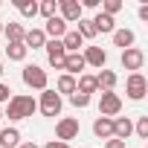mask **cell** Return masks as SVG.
I'll list each match as a JSON object with an SVG mask.
<instances>
[{"instance_id": "cell-1", "label": "cell", "mask_w": 148, "mask_h": 148, "mask_svg": "<svg viewBox=\"0 0 148 148\" xmlns=\"http://www.w3.org/2000/svg\"><path fill=\"white\" fill-rule=\"evenodd\" d=\"M35 110H38V102H35L32 96H26V93H18V96L9 99V108H6L3 116L12 119V122H21V119H29Z\"/></svg>"}, {"instance_id": "cell-2", "label": "cell", "mask_w": 148, "mask_h": 148, "mask_svg": "<svg viewBox=\"0 0 148 148\" xmlns=\"http://www.w3.org/2000/svg\"><path fill=\"white\" fill-rule=\"evenodd\" d=\"M21 79H23V84H26V87H32V90H47V84H49L47 70H44V67H38V64H26V67H23V73H21Z\"/></svg>"}, {"instance_id": "cell-3", "label": "cell", "mask_w": 148, "mask_h": 148, "mask_svg": "<svg viewBox=\"0 0 148 148\" xmlns=\"http://www.w3.org/2000/svg\"><path fill=\"white\" fill-rule=\"evenodd\" d=\"M125 93H128V99H134V102H142V99H145V93H148V82H145L142 73H128Z\"/></svg>"}, {"instance_id": "cell-4", "label": "cell", "mask_w": 148, "mask_h": 148, "mask_svg": "<svg viewBox=\"0 0 148 148\" xmlns=\"http://www.w3.org/2000/svg\"><path fill=\"white\" fill-rule=\"evenodd\" d=\"M38 108H41V113L44 116H58L61 113V108H64V102H61V96L55 93V90H41V102H38Z\"/></svg>"}, {"instance_id": "cell-5", "label": "cell", "mask_w": 148, "mask_h": 148, "mask_svg": "<svg viewBox=\"0 0 148 148\" xmlns=\"http://www.w3.org/2000/svg\"><path fill=\"white\" fill-rule=\"evenodd\" d=\"M55 136H58V142L76 139V136H79V119H73V116L58 119V122H55Z\"/></svg>"}, {"instance_id": "cell-6", "label": "cell", "mask_w": 148, "mask_h": 148, "mask_svg": "<svg viewBox=\"0 0 148 148\" xmlns=\"http://www.w3.org/2000/svg\"><path fill=\"white\" fill-rule=\"evenodd\" d=\"M122 110V99H119V93H113V90H108V93H102L99 96V113L102 116H116Z\"/></svg>"}, {"instance_id": "cell-7", "label": "cell", "mask_w": 148, "mask_h": 148, "mask_svg": "<svg viewBox=\"0 0 148 148\" xmlns=\"http://www.w3.org/2000/svg\"><path fill=\"white\" fill-rule=\"evenodd\" d=\"M58 18L64 21V23H76V21H82V3L79 0H58Z\"/></svg>"}, {"instance_id": "cell-8", "label": "cell", "mask_w": 148, "mask_h": 148, "mask_svg": "<svg viewBox=\"0 0 148 148\" xmlns=\"http://www.w3.org/2000/svg\"><path fill=\"white\" fill-rule=\"evenodd\" d=\"M44 49H47V61H49L55 70H64V58H67L64 44H61V41H47Z\"/></svg>"}, {"instance_id": "cell-9", "label": "cell", "mask_w": 148, "mask_h": 148, "mask_svg": "<svg viewBox=\"0 0 148 148\" xmlns=\"http://www.w3.org/2000/svg\"><path fill=\"white\" fill-rule=\"evenodd\" d=\"M142 64H145V52H142V49H136V47L122 49V67H125V70L139 73V70H142Z\"/></svg>"}, {"instance_id": "cell-10", "label": "cell", "mask_w": 148, "mask_h": 148, "mask_svg": "<svg viewBox=\"0 0 148 148\" xmlns=\"http://www.w3.org/2000/svg\"><path fill=\"white\" fill-rule=\"evenodd\" d=\"M82 58H84L87 67H96V70H105V64H108V52L102 47H84Z\"/></svg>"}, {"instance_id": "cell-11", "label": "cell", "mask_w": 148, "mask_h": 148, "mask_svg": "<svg viewBox=\"0 0 148 148\" xmlns=\"http://www.w3.org/2000/svg\"><path fill=\"white\" fill-rule=\"evenodd\" d=\"M87 64H84V58H82V52H67V58H64V73L67 76H82V70H84Z\"/></svg>"}, {"instance_id": "cell-12", "label": "cell", "mask_w": 148, "mask_h": 148, "mask_svg": "<svg viewBox=\"0 0 148 148\" xmlns=\"http://www.w3.org/2000/svg\"><path fill=\"white\" fill-rule=\"evenodd\" d=\"M90 23H93L96 35H99V32H102V35H113V32H116V21H113L110 15H105V12H99V15H96Z\"/></svg>"}, {"instance_id": "cell-13", "label": "cell", "mask_w": 148, "mask_h": 148, "mask_svg": "<svg viewBox=\"0 0 148 148\" xmlns=\"http://www.w3.org/2000/svg\"><path fill=\"white\" fill-rule=\"evenodd\" d=\"M131 134H134V122H131L128 116H116V119H113V139L128 142Z\"/></svg>"}, {"instance_id": "cell-14", "label": "cell", "mask_w": 148, "mask_h": 148, "mask_svg": "<svg viewBox=\"0 0 148 148\" xmlns=\"http://www.w3.org/2000/svg\"><path fill=\"white\" fill-rule=\"evenodd\" d=\"M44 35H49L52 41H61V38L67 35V23H64V21L55 15V18H49V21H47V26H44Z\"/></svg>"}, {"instance_id": "cell-15", "label": "cell", "mask_w": 148, "mask_h": 148, "mask_svg": "<svg viewBox=\"0 0 148 148\" xmlns=\"http://www.w3.org/2000/svg\"><path fill=\"white\" fill-rule=\"evenodd\" d=\"M44 44H47L44 29H26V35H23V47L26 49H44Z\"/></svg>"}, {"instance_id": "cell-16", "label": "cell", "mask_w": 148, "mask_h": 148, "mask_svg": "<svg viewBox=\"0 0 148 148\" xmlns=\"http://www.w3.org/2000/svg\"><path fill=\"white\" fill-rule=\"evenodd\" d=\"M116 82H119V79H116V73H113V70H99V73H96V87H99L102 93L113 90Z\"/></svg>"}, {"instance_id": "cell-17", "label": "cell", "mask_w": 148, "mask_h": 148, "mask_svg": "<svg viewBox=\"0 0 148 148\" xmlns=\"http://www.w3.org/2000/svg\"><path fill=\"white\" fill-rule=\"evenodd\" d=\"M93 134H96L99 139H110V136H113V119L99 116V119L93 122Z\"/></svg>"}, {"instance_id": "cell-18", "label": "cell", "mask_w": 148, "mask_h": 148, "mask_svg": "<svg viewBox=\"0 0 148 148\" xmlns=\"http://www.w3.org/2000/svg\"><path fill=\"white\" fill-rule=\"evenodd\" d=\"M61 44H64L67 52H79V47H84V38H82L76 29H67V35L61 38Z\"/></svg>"}, {"instance_id": "cell-19", "label": "cell", "mask_w": 148, "mask_h": 148, "mask_svg": "<svg viewBox=\"0 0 148 148\" xmlns=\"http://www.w3.org/2000/svg\"><path fill=\"white\" fill-rule=\"evenodd\" d=\"M0 145L3 148H18L21 145V131L18 128H3L0 131Z\"/></svg>"}, {"instance_id": "cell-20", "label": "cell", "mask_w": 148, "mask_h": 148, "mask_svg": "<svg viewBox=\"0 0 148 148\" xmlns=\"http://www.w3.org/2000/svg\"><path fill=\"white\" fill-rule=\"evenodd\" d=\"M76 90H79V93H84V96L96 93V90H99V87H96V76H90V73H82L79 82H76Z\"/></svg>"}, {"instance_id": "cell-21", "label": "cell", "mask_w": 148, "mask_h": 148, "mask_svg": "<svg viewBox=\"0 0 148 148\" xmlns=\"http://www.w3.org/2000/svg\"><path fill=\"white\" fill-rule=\"evenodd\" d=\"M3 35H6V41H9V44H15V41H23V35H26V29H23L21 23H15V21H9V23H3Z\"/></svg>"}, {"instance_id": "cell-22", "label": "cell", "mask_w": 148, "mask_h": 148, "mask_svg": "<svg viewBox=\"0 0 148 148\" xmlns=\"http://www.w3.org/2000/svg\"><path fill=\"white\" fill-rule=\"evenodd\" d=\"M134 41H136V35H134L131 29H116V32H113V47L131 49V47H134Z\"/></svg>"}, {"instance_id": "cell-23", "label": "cell", "mask_w": 148, "mask_h": 148, "mask_svg": "<svg viewBox=\"0 0 148 148\" xmlns=\"http://www.w3.org/2000/svg\"><path fill=\"white\" fill-rule=\"evenodd\" d=\"M55 93H58V96H61V93L73 96V93H76V79H73V76H67V73H61V76H58V82H55Z\"/></svg>"}, {"instance_id": "cell-24", "label": "cell", "mask_w": 148, "mask_h": 148, "mask_svg": "<svg viewBox=\"0 0 148 148\" xmlns=\"http://www.w3.org/2000/svg\"><path fill=\"white\" fill-rule=\"evenodd\" d=\"M26 47H23V41H15V44H6V55H9V61H23L26 58Z\"/></svg>"}, {"instance_id": "cell-25", "label": "cell", "mask_w": 148, "mask_h": 148, "mask_svg": "<svg viewBox=\"0 0 148 148\" xmlns=\"http://www.w3.org/2000/svg\"><path fill=\"white\" fill-rule=\"evenodd\" d=\"M15 9H21L23 18H35L38 15V3L35 0H15Z\"/></svg>"}, {"instance_id": "cell-26", "label": "cell", "mask_w": 148, "mask_h": 148, "mask_svg": "<svg viewBox=\"0 0 148 148\" xmlns=\"http://www.w3.org/2000/svg\"><path fill=\"white\" fill-rule=\"evenodd\" d=\"M38 15H44L47 21L58 15V0H44V3H38Z\"/></svg>"}, {"instance_id": "cell-27", "label": "cell", "mask_w": 148, "mask_h": 148, "mask_svg": "<svg viewBox=\"0 0 148 148\" xmlns=\"http://www.w3.org/2000/svg\"><path fill=\"white\" fill-rule=\"evenodd\" d=\"M76 23H79V29H76V32H79L82 38H93V35H96V29H93V23H90L87 18H82V21H76Z\"/></svg>"}, {"instance_id": "cell-28", "label": "cell", "mask_w": 148, "mask_h": 148, "mask_svg": "<svg viewBox=\"0 0 148 148\" xmlns=\"http://www.w3.org/2000/svg\"><path fill=\"white\" fill-rule=\"evenodd\" d=\"M134 134H136L139 139H148V116H139V119L134 122Z\"/></svg>"}, {"instance_id": "cell-29", "label": "cell", "mask_w": 148, "mask_h": 148, "mask_svg": "<svg viewBox=\"0 0 148 148\" xmlns=\"http://www.w3.org/2000/svg\"><path fill=\"white\" fill-rule=\"evenodd\" d=\"M119 9H122V0H105V3H102V12H105V15H110V18H113Z\"/></svg>"}, {"instance_id": "cell-30", "label": "cell", "mask_w": 148, "mask_h": 148, "mask_svg": "<svg viewBox=\"0 0 148 148\" xmlns=\"http://www.w3.org/2000/svg\"><path fill=\"white\" fill-rule=\"evenodd\" d=\"M70 105H73V108H87V105H90V96H84V93L76 90V93L70 96Z\"/></svg>"}, {"instance_id": "cell-31", "label": "cell", "mask_w": 148, "mask_h": 148, "mask_svg": "<svg viewBox=\"0 0 148 148\" xmlns=\"http://www.w3.org/2000/svg\"><path fill=\"white\" fill-rule=\"evenodd\" d=\"M9 99H12V87L0 82V105H3V102H9Z\"/></svg>"}, {"instance_id": "cell-32", "label": "cell", "mask_w": 148, "mask_h": 148, "mask_svg": "<svg viewBox=\"0 0 148 148\" xmlns=\"http://www.w3.org/2000/svg\"><path fill=\"white\" fill-rule=\"evenodd\" d=\"M105 148H128V142H122V139H113V136H110V139L105 142Z\"/></svg>"}, {"instance_id": "cell-33", "label": "cell", "mask_w": 148, "mask_h": 148, "mask_svg": "<svg viewBox=\"0 0 148 148\" xmlns=\"http://www.w3.org/2000/svg\"><path fill=\"white\" fill-rule=\"evenodd\" d=\"M44 148H70V142H58V139H52V142H47Z\"/></svg>"}, {"instance_id": "cell-34", "label": "cell", "mask_w": 148, "mask_h": 148, "mask_svg": "<svg viewBox=\"0 0 148 148\" xmlns=\"http://www.w3.org/2000/svg\"><path fill=\"white\" fill-rule=\"evenodd\" d=\"M18 148H41V145H38V142H21Z\"/></svg>"}, {"instance_id": "cell-35", "label": "cell", "mask_w": 148, "mask_h": 148, "mask_svg": "<svg viewBox=\"0 0 148 148\" xmlns=\"http://www.w3.org/2000/svg\"><path fill=\"white\" fill-rule=\"evenodd\" d=\"M0 79H3V61H0Z\"/></svg>"}, {"instance_id": "cell-36", "label": "cell", "mask_w": 148, "mask_h": 148, "mask_svg": "<svg viewBox=\"0 0 148 148\" xmlns=\"http://www.w3.org/2000/svg\"><path fill=\"white\" fill-rule=\"evenodd\" d=\"M0 35H3V21H0Z\"/></svg>"}, {"instance_id": "cell-37", "label": "cell", "mask_w": 148, "mask_h": 148, "mask_svg": "<svg viewBox=\"0 0 148 148\" xmlns=\"http://www.w3.org/2000/svg\"><path fill=\"white\" fill-rule=\"evenodd\" d=\"M0 119H3V108H0Z\"/></svg>"}]
</instances>
